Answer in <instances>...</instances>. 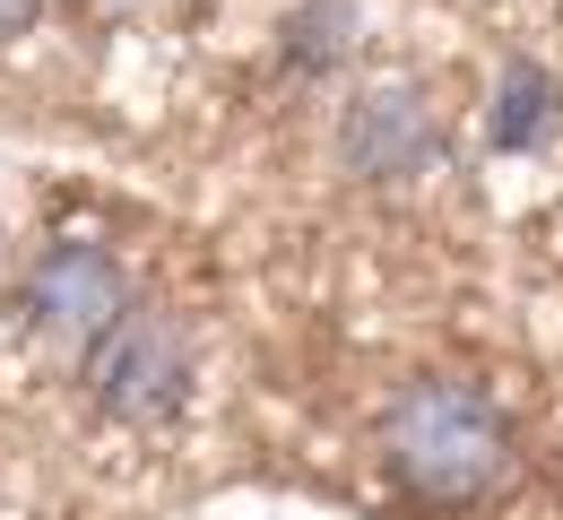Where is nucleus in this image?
I'll list each match as a JSON object with an SVG mask.
<instances>
[{"instance_id": "1", "label": "nucleus", "mask_w": 563, "mask_h": 520, "mask_svg": "<svg viewBox=\"0 0 563 520\" xmlns=\"http://www.w3.org/2000/svg\"><path fill=\"white\" fill-rule=\"evenodd\" d=\"M382 468L417 512L468 520L494 512L520 486V434L503 417V399L460 381V373H417L390 408H382Z\"/></svg>"}, {"instance_id": "2", "label": "nucleus", "mask_w": 563, "mask_h": 520, "mask_svg": "<svg viewBox=\"0 0 563 520\" xmlns=\"http://www.w3.org/2000/svg\"><path fill=\"white\" fill-rule=\"evenodd\" d=\"M191 330L165 312V303H131L87 356H78V381L96 399V417L113 425H174L191 408Z\"/></svg>"}, {"instance_id": "3", "label": "nucleus", "mask_w": 563, "mask_h": 520, "mask_svg": "<svg viewBox=\"0 0 563 520\" xmlns=\"http://www.w3.org/2000/svg\"><path fill=\"white\" fill-rule=\"evenodd\" d=\"M131 303H140V296H131V269H122L104 243L62 234V243L35 252V269H26V287H18V321H26L35 347H53V356H70V365H78Z\"/></svg>"}, {"instance_id": "4", "label": "nucleus", "mask_w": 563, "mask_h": 520, "mask_svg": "<svg viewBox=\"0 0 563 520\" xmlns=\"http://www.w3.org/2000/svg\"><path fill=\"white\" fill-rule=\"evenodd\" d=\"M35 18H44V0H0V44H18Z\"/></svg>"}]
</instances>
